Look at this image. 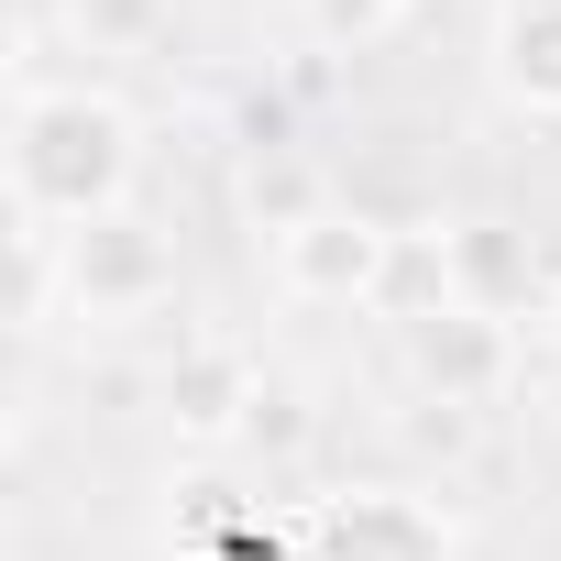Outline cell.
<instances>
[{
	"mask_svg": "<svg viewBox=\"0 0 561 561\" xmlns=\"http://www.w3.org/2000/svg\"><path fill=\"white\" fill-rule=\"evenodd\" d=\"M484 430H495V408H440V397H408V408H397V440H408L419 462H440V473H462V462L484 451Z\"/></svg>",
	"mask_w": 561,
	"mask_h": 561,
	"instance_id": "obj_13",
	"label": "cell"
},
{
	"mask_svg": "<svg viewBox=\"0 0 561 561\" xmlns=\"http://www.w3.org/2000/svg\"><path fill=\"white\" fill-rule=\"evenodd\" d=\"M287 12H298V56H375L419 23L408 0H287Z\"/></svg>",
	"mask_w": 561,
	"mask_h": 561,
	"instance_id": "obj_12",
	"label": "cell"
},
{
	"mask_svg": "<svg viewBox=\"0 0 561 561\" xmlns=\"http://www.w3.org/2000/svg\"><path fill=\"white\" fill-rule=\"evenodd\" d=\"M440 242H451V309L528 320V309L550 298V264H539V242H528L517 220H495V209H462V220H440Z\"/></svg>",
	"mask_w": 561,
	"mask_h": 561,
	"instance_id": "obj_7",
	"label": "cell"
},
{
	"mask_svg": "<svg viewBox=\"0 0 561 561\" xmlns=\"http://www.w3.org/2000/svg\"><path fill=\"white\" fill-rule=\"evenodd\" d=\"M67 320H78V309H67V231L12 220V331L45 342V331H67Z\"/></svg>",
	"mask_w": 561,
	"mask_h": 561,
	"instance_id": "obj_10",
	"label": "cell"
},
{
	"mask_svg": "<svg viewBox=\"0 0 561 561\" xmlns=\"http://www.w3.org/2000/svg\"><path fill=\"white\" fill-rule=\"evenodd\" d=\"M484 78L517 122H561V0H495Z\"/></svg>",
	"mask_w": 561,
	"mask_h": 561,
	"instance_id": "obj_9",
	"label": "cell"
},
{
	"mask_svg": "<svg viewBox=\"0 0 561 561\" xmlns=\"http://www.w3.org/2000/svg\"><path fill=\"white\" fill-rule=\"evenodd\" d=\"M165 0H67V34L89 45V56H154L165 45Z\"/></svg>",
	"mask_w": 561,
	"mask_h": 561,
	"instance_id": "obj_14",
	"label": "cell"
},
{
	"mask_svg": "<svg viewBox=\"0 0 561 561\" xmlns=\"http://www.w3.org/2000/svg\"><path fill=\"white\" fill-rule=\"evenodd\" d=\"M144 187V122L100 78H23L12 89V220L89 231L133 209Z\"/></svg>",
	"mask_w": 561,
	"mask_h": 561,
	"instance_id": "obj_1",
	"label": "cell"
},
{
	"mask_svg": "<svg viewBox=\"0 0 561 561\" xmlns=\"http://www.w3.org/2000/svg\"><path fill=\"white\" fill-rule=\"evenodd\" d=\"M309 440V397L298 386H264V419H253V451H298Z\"/></svg>",
	"mask_w": 561,
	"mask_h": 561,
	"instance_id": "obj_15",
	"label": "cell"
},
{
	"mask_svg": "<svg viewBox=\"0 0 561 561\" xmlns=\"http://www.w3.org/2000/svg\"><path fill=\"white\" fill-rule=\"evenodd\" d=\"M539 331L561 342V264H550V298H539Z\"/></svg>",
	"mask_w": 561,
	"mask_h": 561,
	"instance_id": "obj_16",
	"label": "cell"
},
{
	"mask_svg": "<svg viewBox=\"0 0 561 561\" xmlns=\"http://www.w3.org/2000/svg\"><path fill=\"white\" fill-rule=\"evenodd\" d=\"M397 375L408 397H440V408H506L528 375V331L495 309H430L397 331Z\"/></svg>",
	"mask_w": 561,
	"mask_h": 561,
	"instance_id": "obj_4",
	"label": "cell"
},
{
	"mask_svg": "<svg viewBox=\"0 0 561 561\" xmlns=\"http://www.w3.org/2000/svg\"><path fill=\"white\" fill-rule=\"evenodd\" d=\"M386 264H397V220H375V209L342 198L331 220H309V231L275 242V287H287L298 309H364V320H375Z\"/></svg>",
	"mask_w": 561,
	"mask_h": 561,
	"instance_id": "obj_6",
	"label": "cell"
},
{
	"mask_svg": "<svg viewBox=\"0 0 561 561\" xmlns=\"http://www.w3.org/2000/svg\"><path fill=\"white\" fill-rule=\"evenodd\" d=\"M408 12H430V0H408Z\"/></svg>",
	"mask_w": 561,
	"mask_h": 561,
	"instance_id": "obj_17",
	"label": "cell"
},
{
	"mask_svg": "<svg viewBox=\"0 0 561 561\" xmlns=\"http://www.w3.org/2000/svg\"><path fill=\"white\" fill-rule=\"evenodd\" d=\"M264 386H275V375H264L242 342L198 331V342H176V353L154 364V419H165V440H176V451H253Z\"/></svg>",
	"mask_w": 561,
	"mask_h": 561,
	"instance_id": "obj_5",
	"label": "cell"
},
{
	"mask_svg": "<svg viewBox=\"0 0 561 561\" xmlns=\"http://www.w3.org/2000/svg\"><path fill=\"white\" fill-rule=\"evenodd\" d=\"M231 209H242V231L275 253L287 231L331 220V209H342V187H331V165H320L309 144H242V154H231Z\"/></svg>",
	"mask_w": 561,
	"mask_h": 561,
	"instance_id": "obj_8",
	"label": "cell"
},
{
	"mask_svg": "<svg viewBox=\"0 0 561 561\" xmlns=\"http://www.w3.org/2000/svg\"><path fill=\"white\" fill-rule=\"evenodd\" d=\"M430 309H451V242H440V220H397V264H386L375 320L408 331V320H430Z\"/></svg>",
	"mask_w": 561,
	"mask_h": 561,
	"instance_id": "obj_11",
	"label": "cell"
},
{
	"mask_svg": "<svg viewBox=\"0 0 561 561\" xmlns=\"http://www.w3.org/2000/svg\"><path fill=\"white\" fill-rule=\"evenodd\" d=\"M165 298H176V242H165V220L111 209V220L67 231V309H78V331H144Z\"/></svg>",
	"mask_w": 561,
	"mask_h": 561,
	"instance_id": "obj_3",
	"label": "cell"
},
{
	"mask_svg": "<svg viewBox=\"0 0 561 561\" xmlns=\"http://www.w3.org/2000/svg\"><path fill=\"white\" fill-rule=\"evenodd\" d=\"M298 561H462V528L430 484H331L298 495Z\"/></svg>",
	"mask_w": 561,
	"mask_h": 561,
	"instance_id": "obj_2",
	"label": "cell"
}]
</instances>
